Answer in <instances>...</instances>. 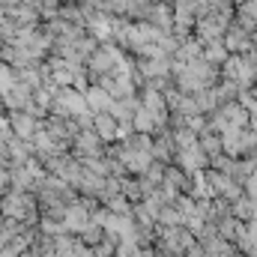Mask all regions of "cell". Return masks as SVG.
Wrapping results in <instances>:
<instances>
[{
    "label": "cell",
    "mask_w": 257,
    "mask_h": 257,
    "mask_svg": "<svg viewBox=\"0 0 257 257\" xmlns=\"http://www.w3.org/2000/svg\"><path fill=\"white\" fill-rule=\"evenodd\" d=\"M96 126H99V135H102V138H114V135H117V132H114V123H111V120H105V117H99V120H96Z\"/></svg>",
    "instance_id": "obj_1"
}]
</instances>
